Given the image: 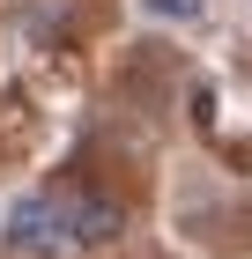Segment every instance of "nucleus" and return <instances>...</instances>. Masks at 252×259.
Listing matches in <instances>:
<instances>
[{"mask_svg": "<svg viewBox=\"0 0 252 259\" xmlns=\"http://www.w3.org/2000/svg\"><path fill=\"white\" fill-rule=\"evenodd\" d=\"M126 237V207L104 193H67V244L97 252V244H119Z\"/></svg>", "mask_w": 252, "mask_h": 259, "instance_id": "2", "label": "nucleus"}, {"mask_svg": "<svg viewBox=\"0 0 252 259\" xmlns=\"http://www.w3.org/2000/svg\"><path fill=\"white\" fill-rule=\"evenodd\" d=\"M141 8H149L156 22H200L208 15V0H141Z\"/></svg>", "mask_w": 252, "mask_h": 259, "instance_id": "3", "label": "nucleus"}, {"mask_svg": "<svg viewBox=\"0 0 252 259\" xmlns=\"http://www.w3.org/2000/svg\"><path fill=\"white\" fill-rule=\"evenodd\" d=\"M8 244L15 252H67V193H30L8 207Z\"/></svg>", "mask_w": 252, "mask_h": 259, "instance_id": "1", "label": "nucleus"}]
</instances>
